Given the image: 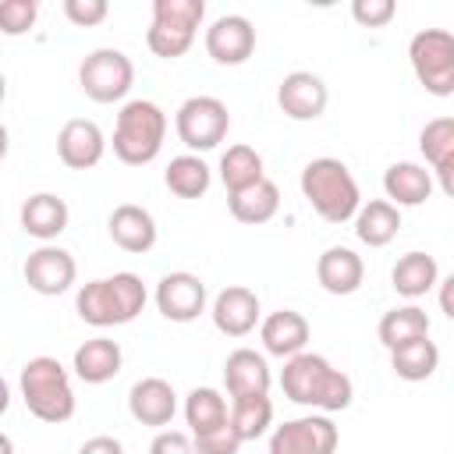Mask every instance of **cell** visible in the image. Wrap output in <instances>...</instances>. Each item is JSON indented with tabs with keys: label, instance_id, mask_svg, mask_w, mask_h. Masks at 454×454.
Listing matches in <instances>:
<instances>
[{
	"label": "cell",
	"instance_id": "1",
	"mask_svg": "<svg viewBox=\"0 0 454 454\" xmlns=\"http://www.w3.org/2000/svg\"><path fill=\"white\" fill-rule=\"evenodd\" d=\"M280 390H284L287 401L305 404V408H316L323 415L344 411L351 404V397H355V387H351L348 372L333 369L316 351H301V355H294V358L284 362Z\"/></svg>",
	"mask_w": 454,
	"mask_h": 454
},
{
	"label": "cell",
	"instance_id": "2",
	"mask_svg": "<svg viewBox=\"0 0 454 454\" xmlns=\"http://www.w3.org/2000/svg\"><path fill=\"white\" fill-rule=\"evenodd\" d=\"M145 284L138 273H114V277H99L78 287L74 309L82 316V323L89 326H124L131 323L142 309H145Z\"/></svg>",
	"mask_w": 454,
	"mask_h": 454
},
{
	"label": "cell",
	"instance_id": "3",
	"mask_svg": "<svg viewBox=\"0 0 454 454\" xmlns=\"http://www.w3.org/2000/svg\"><path fill=\"white\" fill-rule=\"evenodd\" d=\"M301 195L326 223H348L362 209V192L348 163L333 156L309 160L301 170Z\"/></svg>",
	"mask_w": 454,
	"mask_h": 454
},
{
	"label": "cell",
	"instance_id": "4",
	"mask_svg": "<svg viewBox=\"0 0 454 454\" xmlns=\"http://www.w3.org/2000/svg\"><path fill=\"white\" fill-rule=\"evenodd\" d=\"M18 387H21V401L25 408L39 419V422H50V426H60L74 415V387H71V372L50 358V355H35L21 365V376H18Z\"/></svg>",
	"mask_w": 454,
	"mask_h": 454
},
{
	"label": "cell",
	"instance_id": "5",
	"mask_svg": "<svg viewBox=\"0 0 454 454\" xmlns=\"http://www.w3.org/2000/svg\"><path fill=\"white\" fill-rule=\"evenodd\" d=\"M167 138V114L153 99H128L114 124V156L128 167H145L160 156Z\"/></svg>",
	"mask_w": 454,
	"mask_h": 454
},
{
	"label": "cell",
	"instance_id": "6",
	"mask_svg": "<svg viewBox=\"0 0 454 454\" xmlns=\"http://www.w3.org/2000/svg\"><path fill=\"white\" fill-rule=\"evenodd\" d=\"M202 18H206L202 0H156L153 25L145 32V46L163 60H177L192 50Z\"/></svg>",
	"mask_w": 454,
	"mask_h": 454
},
{
	"label": "cell",
	"instance_id": "7",
	"mask_svg": "<svg viewBox=\"0 0 454 454\" xmlns=\"http://www.w3.org/2000/svg\"><path fill=\"white\" fill-rule=\"evenodd\" d=\"M408 60L429 96H454V32L422 28L408 43Z\"/></svg>",
	"mask_w": 454,
	"mask_h": 454
},
{
	"label": "cell",
	"instance_id": "8",
	"mask_svg": "<svg viewBox=\"0 0 454 454\" xmlns=\"http://www.w3.org/2000/svg\"><path fill=\"white\" fill-rule=\"evenodd\" d=\"M78 85L96 103H121L135 85V64L124 50L99 46L78 67Z\"/></svg>",
	"mask_w": 454,
	"mask_h": 454
},
{
	"label": "cell",
	"instance_id": "9",
	"mask_svg": "<svg viewBox=\"0 0 454 454\" xmlns=\"http://www.w3.org/2000/svg\"><path fill=\"white\" fill-rule=\"evenodd\" d=\"M174 128L192 153H209L227 138L231 128L227 103L216 96H188L174 114Z\"/></svg>",
	"mask_w": 454,
	"mask_h": 454
},
{
	"label": "cell",
	"instance_id": "10",
	"mask_svg": "<svg viewBox=\"0 0 454 454\" xmlns=\"http://www.w3.org/2000/svg\"><path fill=\"white\" fill-rule=\"evenodd\" d=\"M340 433L330 415H301L270 433V454H333Z\"/></svg>",
	"mask_w": 454,
	"mask_h": 454
},
{
	"label": "cell",
	"instance_id": "11",
	"mask_svg": "<svg viewBox=\"0 0 454 454\" xmlns=\"http://www.w3.org/2000/svg\"><path fill=\"white\" fill-rule=\"evenodd\" d=\"M78 277V262L67 248H57V245H39L35 252H28L25 259V284L35 291V294H64Z\"/></svg>",
	"mask_w": 454,
	"mask_h": 454
},
{
	"label": "cell",
	"instance_id": "12",
	"mask_svg": "<svg viewBox=\"0 0 454 454\" xmlns=\"http://www.w3.org/2000/svg\"><path fill=\"white\" fill-rule=\"evenodd\" d=\"M156 309L170 323H192V319H199L206 312V284H202V277H195L188 270L167 273L156 284Z\"/></svg>",
	"mask_w": 454,
	"mask_h": 454
},
{
	"label": "cell",
	"instance_id": "13",
	"mask_svg": "<svg viewBox=\"0 0 454 454\" xmlns=\"http://www.w3.org/2000/svg\"><path fill=\"white\" fill-rule=\"evenodd\" d=\"M206 53L223 64L238 67L255 53V25L245 14H223L206 28Z\"/></svg>",
	"mask_w": 454,
	"mask_h": 454
},
{
	"label": "cell",
	"instance_id": "14",
	"mask_svg": "<svg viewBox=\"0 0 454 454\" xmlns=\"http://www.w3.org/2000/svg\"><path fill=\"white\" fill-rule=\"evenodd\" d=\"M213 326L227 337H248L259 323H262V305H259V294L252 287H241V284H231L223 287L216 298H213Z\"/></svg>",
	"mask_w": 454,
	"mask_h": 454
},
{
	"label": "cell",
	"instance_id": "15",
	"mask_svg": "<svg viewBox=\"0 0 454 454\" xmlns=\"http://www.w3.org/2000/svg\"><path fill=\"white\" fill-rule=\"evenodd\" d=\"M106 153V135L96 121L89 117H71L60 131H57V156L64 167L71 170H89L103 160Z\"/></svg>",
	"mask_w": 454,
	"mask_h": 454
},
{
	"label": "cell",
	"instance_id": "16",
	"mask_svg": "<svg viewBox=\"0 0 454 454\" xmlns=\"http://www.w3.org/2000/svg\"><path fill=\"white\" fill-rule=\"evenodd\" d=\"M277 103L291 121H316V117H323L330 92H326V82L319 74L291 71L277 89Z\"/></svg>",
	"mask_w": 454,
	"mask_h": 454
},
{
	"label": "cell",
	"instance_id": "17",
	"mask_svg": "<svg viewBox=\"0 0 454 454\" xmlns=\"http://www.w3.org/2000/svg\"><path fill=\"white\" fill-rule=\"evenodd\" d=\"M316 280L326 294H355L365 280V262L348 245H330L316 259Z\"/></svg>",
	"mask_w": 454,
	"mask_h": 454
},
{
	"label": "cell",
	"instance_id": "18",
	"mask_svg": "<svg viewBox=\"0 0 454 454\" xmlns=\"http://www.w3.org/2000/svg\"><path fill=\"white\" fill-rule=\"evenodd\" d=\"M309 337H312L309 319H305L301 312H294V309H277V312H270V316L259 323V340H262V348H266L270 355H277V358H294V355H301L305 344H309Z\"/></svg>",
	"mask_w": 454,
	"mask_h": 454
},
{
	"label": "cell",
	"instance_id": "19",
	"mask_svg": "<svg viewBox=\"0 0 454 454\" xmlns=\"http://www.w3.org/2000/svg\"><path fill=\"white\" fill-rule=\"evenodd\" d=\"M106 231H110L114 245L131 252V255H142L156 245V220L145 206H135V202L114 206V213L106 220Z\"/></svg>",
	"mask_w": 454,
	"mask_h": 454
},
{
	"label": "cell",
	"instance_id": "20",
	"mask_svg": "<svg viewBox=\"0 0 454 454\" xmlns=\"http://www.w3.org/2000/svg\"><path fill=\"white\" fill-rule=\"evenodd\" d=\"M128 411L142 426H170L174 422V411H177V394H174V387L167 380L145 376V380H138L131 387Z\"/></svg>",
	"mask_w": 454,
	"mask_h": 454
},
{
	"label": "cell",
	"instance_id": "21",
	"mask_svg": "<svg viewBox=\"0 0 454 454\" xmlns=\"http://www.w3.org/2000/svg\"><path fill=\"white\" fill-rule=\"evenodd\" d=\"M67 220H71V209L60 195L53 192H35L21 202V231L35 241H53L67 231Z\"/></svg>",
	"mask_w": 454,
	"mask_h": 454
},
{
	"label": "cell",
	"instance_id": "22",
	"mask_svg": "<svg viewBox=\"0 0 454 454\" xmlns=\"http://www.w3.org/2000/svg\"><path fill=\"white\" fill-rule=\"evenodd\" d=\"M124 365V355H121V344L110 340V337H89L85 344L74 348V358H71V369L82 383H110Z\"/></svg>",
	"mask_w": 454,
	"mask_h": 454
},
{
	"label": "cell",
	"instance_id": "23",
	"mask_svg": "<svg viewBox=\"0 0 454 454\" xmlns=\"http://www.w3.org/2000/svg\"><path fill=\"white\" fill-rule=\"evenodd\" d=\"M270 383H273V376H270V365H266V358L259 351L238 348V351L227 355L223 387H227L231 401L234 397H252V394H270Z\"/></svg>",
	"mask_w": 454,
	"mask_h": 454
},
{
	"label": "cell",
	"instance_id": "24",
	"mask_svg": "<svg viewBox=\"0 0 454 454\" xmlns=\"http://www.w3.org/2000/svg\"><path fill=\"white\" fill-rule=\"evenodd\" d=\"M383 192H387V202H394L397 209L401 206H422L433 195V174L411 160L390 163L383 174Z\"/></svg>",
	"mask_w": 454,
	"mask_h": 454
},
{
	"label": "cell",
	"instance_id": "25",
	"mask_svg": "<svg viewBox=\"0 0 454 454\" xmlns=\"http://www.w3.org/2000/svg\"><path fill=\"white\" fill-rule=\"evenodd\" d=\"M397 231H401V209H397L394 202H387V199L365 202V206L358 209V216H355V234H358V241L369 245V248L390 245V241L397 238Z\"/></svg>",
	"mask_w": 454,
	"mask_h": 454
},
{
	"label": "cell",
	"instance_id": "26",
	"mask_svg": "<svg viewBox=\"0 0 454 454\" xmlns=\"http://www.w3.org/2000/svg\"><path fill=\"white\" fill-rule=\"evenodd\" d=\"M394 291L404 294V298H422L426 291H433L440 284V266L429 252H404L397 262H394Z\"/></svg>",
	"mask_w": 454,
	"mask_h": 454
},
{
	"label": "cell",
	"instance_id": "27",
	"mask_svg": "<svg viewBox=\"0 0 454 454\" xmlns=\"http://www.w3.org/2000/svg\"><path fill=\"white\" fill-rule=\"evenodd\" d=\"M227 206H231V216L238 223L255 227V223H266V220L277 216V209H280V188L266 177V181H259V184H252L245 192L227 195Z\"/></svg>",
	"mask_w": 454,
	"mask_h": 454
},
{
	"label": "cell",
	"instance_id": "28",
	"mask_svg": "<svg viewBox=\"0 0 454 454\" xmlns=\"http://www.w3.org/2000/svg\"><path fill=\"white\" fill-rule=\"evenodd\" d=\"M184 422L192 429V436H206L220 426L231 422V411H227V401L216 387H195L188 397H184Z\"/></svg>",
	"mask_w": 454,
	"mask_h": 454
},
{
	"label": "cell",
	"instance_id": "29",
	"mask_svg": "<svg viewBox=\"0 0 454 454\" xmlns=\"http://www.w3.org/2000/svg\"><path fill=\"white\" fill-rule=\"evenodd\" d=\"M163 181L177 199H202L213 184V174H209V163L199 153H181L167 163Z\"/></svg>",
	"mask_w": 454,
	"mask_h": 454
},
{
	"label": "cell",
	"instance_id": "30",
	"mask_svg": "<svg viewBox=\"0 0 454 454\" xmlns=\"http://www.w3.org/2000/svg\"><path fill=\"white\" fill-rule=\"evenodd\" d=\"M376 333H380V344H383L387 351H394V348H401V344H408V340L429 337V316H426V309H419V305H401V309L383 312Z\"/></svg>",
	"mask_w": 454,
	"mask_h": 454
},
{
	"label": "cell",
	"instance_id": "31",
	"mask_svg": "<svg viewBox=\"0 0 454 454\" xmlns=\"http://www.w3.org/2000/svg\"><path fill=\"white\" fill-rule=\"evenodd\" d=\"M220 181H223L227 195L245 192V188L266 181V174H262V156H259L252 145H245V142L231 145V149L220 156Z\"/></svg>",
	"mask_w": 454,
	"mask_h": 454
},
{
	"label": "cell",
	"instance_id": "32",
	"mask_svg": "<svg viewBox=\"0 0 454 454\" xmlns=\"http://www.w3.org/2000/svg\"><path fill=\"white\" fill-rule=\"evenodd\" d=\"M436 365H440V348H436L429 337L408 340V344H401V348L390 351V369H394L401 380H408V383L429 380V376L436 372Z\"/></svg>",
	"mask_w": 454,
	"mask_h": 454
},
{
	"label": "cell",
	"instance_id": "33",
	"mask_svg": "<svg viewBox=\"0 0 454 454\" xmlns=\"http://www.w3.org/2000/svg\"><path fill=\"white\" fill-rule=\"evenodd\" d=\"M231 426L241 440H259L273 426V401L270 394H252V397H234L231 401Z\"/></svg>",
	"mask_w": 454,
	"mask_h": 454
},
{
	"label": "cell",
	"instance_id": "34",
	"mask_svg": "<svg viewBox=\"0 0 454 454\" xmlns=\"http://www.w3.org/2000/svg\"><path fill=\"white\" fill-rule=\"evenodd\" d=\"M419 149L433 170L454 160V117H433L419 135Z\"/></svg>",
	"mask_w": 454,
	"mask_h": 454
},
{
	"label": "cell",
	"instance_id": "35",
	"mask_svg": "<svg viewBox=\"0 0 454 454\" xmlns=\"http://www.w3.org/2000/svg\"><path fill=\"white\" fill-rule=\"evenodd\" d=\"M39 18L35 0H4L0 4V32L4 35H25Z\"/></svg>",
	"mask_w": 454,
	"mask_h": 454
},
{
	"label": "cell",
	"instance_id": "36",
	"mask_svg": "<svg viewBox=\"0 0 454 454\" xmlns=\"http://www.w3.org/2000/svg\"><path fill=\"white\" fill-rule=\"evenodd\" d=\"M397 14V4L394 0H355L351 4V18L362 25V28H383L390 25Z\"/></svg>",
	"mask_w": 454,
	"mask_h": 454
},
{
	"label": "cell",
	"instance_id": "37",
	"mask_svg": "<svg viewBox=\"0 0 454 454\" xmlns=\"http://www.w3.org/2000/svg\"><path fill=\"white\" fill-rule=\"evenodd\" d=\"M64 14H67L71 25L92 28L110 14V4L106 0H64Z\"/></svg>",
	"mask_w": 454,
	"mask_h": 454
},
{
	"label": "cell",
	"instance_id": "38",
	"mask_svg": "<svg viewBox=\"0 0 454 454\" xmlns=\"http://www.w3.org/2000/svg\"><path fill=\"white\" fill-rule=\"evenodd\" d=\"M241 443H245V440L234 433L231 422L220 426V429H213V433H206V436H195V450H199V454H238Z\"/></svg>",
	"mask_w": 454,
	"mask_h": 454
},
{
	"label": "cell",
	"instance_id": "39",
	"mask_svg": "<svg viewBox=\"0 0 454 454\" xmlns=\"http://www.w3.org/2000/svg\"><path fill=\"white\" fill-rule=\"evenodd\" d=\"M149 454H199V450H195V436L181 429H160L149 443Z\"/></svg>",
	"mask_w": 454,
	"mask_h": 454
},
{
	"label": "cell",
	"instance_id": "40",
	"mask_svg": "<svg viewBox=\"0 0 454 454\" xmlns=\"http://www.w3.org/2000/svg\"><path fill=\"white\" fill-rule=\"evenodd\" d=\"M78 454H124V447H121V440H114V436H92V440L82 443Z\"/></svg>",
	"mask_w": 454,
	"mask_h": 454
},
{
	"label": "cell",
	"instance_id": "41",
	"mask_svg": "<svg viewBox=\"0 0 454 454\" xmlns=\"http://www.w3.org/2000/svg\"><path fill=\"white\" fill-rule=\"evenodd\" d=\"M436 184H440V192L447 199H454V160H447V163L436 167Z\"/></svg>",
	"mask_w": 454,
	"mask_h": 454
},
{
	"label": "cell",
	"instance_id": "42",
	"mask_svg": "<svg viewBox=\"0 0 454 454\" xmlns=\"http://www.w3.org/2000/svg\"><path fill=\"white\" fill-rule=\"evenodd\" d=\"M436 298H440L443 316H447V319H454V273H450V277L440 284V294H436Z\"/></svg>",
	"mask_w": 454,
	"mask_h": 454
},
{
	"label": "cell",
	"instance_id": "43",
	"mask_svg": "<svg viewBox=\"0 0 454 454\" xmlns=\"http://www.w3.org/2000/svg\"><path fill=\"white\" fill-rule=\"evenodd\" d=\"M0 443H4V454H11V436H7V433H4V440H0Z\"/></svg>",
	"mask_w": 454,
	"mask_h": 454
}]
</instances>
